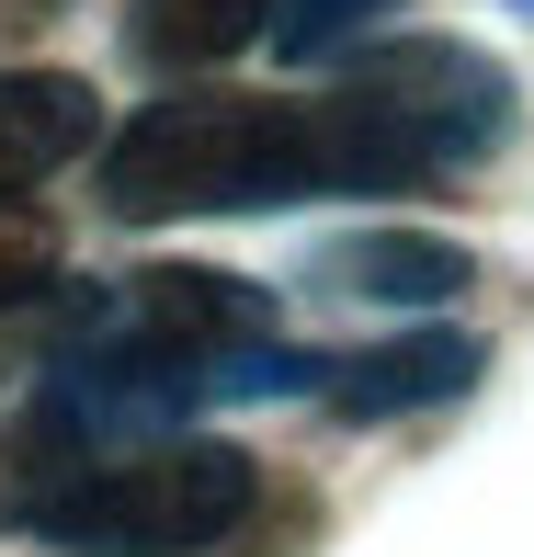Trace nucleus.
<instances>
[{
    "instance_id": "nucleus-4",
    "label": "nucleus",
    "mask_w": 534,
    "mask_h": 557,
    "mask_svg": "<svg viewBox=\"0 0 534 557\" xmlns=\"http://www.w3.org/2000/svg\"><path fill=\"white\" fill-rule=\"evenodd\" d=\"M477 352L467 331H410V342H375L352 364H330V410L341 421H398V410H444V398L477 387Z\"/></svg>"
},
{
    "instance_id": "nucleus-6",
    "label": "nucleus",
    "mask_w": 534,
    "mask_h": 557,
    "mask_svg": "<svg viewBox=\"0 0 534 557\" xmlns=\"http://www.w3.org/2000/svg\"><path fill=\"white\" fill-rule=\"evenodd\" d=\"M273 0H125V46L148 69H216L239 46H262Z\"/></svg>"
},
{
    "instance_id": "nucleus-5",
    "label": "nucleus",
    "mask_w": 534,
    "mask_h": 557,
    "mask_svg": "<svg viewBox=\"0 0 534 557\" xmlns=\"http://www.w3.org/2000/svg\"><path fill=\"white\" fill-rule=\"evenodd\" d=\"M91 148V81L69 69H0V194L46 183Z\"/></svg>"
},
{
    "instance_id": "nucleus-9",
    "label": "nucleus",
    "mask_w": 534,
    "mask_h": 557,
    "mask_svg": "<svg viewBox=\"0 0 534 557\" xmlns=\"http://www.w3.org/2000/svg\"><path fill=\"white\" fill-rule=\"evenodd\" d=\"M58 216L46 206H23V194H0V308H23V296H46L58 285Z\"/></svg>"
},
{
    "instance_id": "nucleus-8",
    "label": "nucleus",
    "mask_w": 534,
    "mask_h": 557,
    "mask_svg": "<svg viewBox=\"0 0 534 557\" xmlns=\"http://www.w3.org/2000/svg\"><path fill=\"white\" fill-rule=\"evenodd\" d=\"M387 12H398V0H273L262 35H273V58H285V69H319V58H352Z\"/></svg>"
},
{
    "instance_id": "nucleus-7",
    "label": "nucleus",
    "mask_w": 534,
    "mask_h": 557,
    "mask_svg": "<svg viewBox=\"0 0 534 557\" xmlns=\"http://www.w3.org/2000/svg\"><path fill=\"white\" fill-rule=\"evenodd\" d=\"M330 285L387 296V308H432V296L467 285V250H455V239H421V227H364V239L330 250Z\"/></svg>"
},
{
    "instance_id": "nucleus-2",
    "label": "nucleus",
    "mask_w": 534,
    "mask_h": 557,
    "mask_svg": "<svg viewBox=\"0 0 534 557\" xmlns=\"http://www.w3.org/2000/svg\"><path fill=\"white\" fill-rule=\"evenodd\" d=\"M319 125L273 91H171L103 137V216H250V206H319Z\"/></svg>"
},
{
    "instance_id": "nucleus-1",
    "label": "nucleus",
    "mask_w": 534,
    "mask_h": 557,
    "mask_svg": "<svg viewBox=\"0 0 534 557\" xmlns=\"http://www.w3.org/2000/svg\"><path fill=\"white\" fill-rule=\"evenodd\" d=\"M308 125L330 194H410L512 137V81H500V58L455 35H398V46H352L341 81L308 91Z\"/></svg>"
},
{
    "instance_id": "nucleus-3",
    "label": "nucleus",
    "mask_w": 534,
    "mask_h": 557,
    "mask_svg": "<svg viewBox=\"0 0 534 557\" xmlns=\"http://www.w3.org/2000/svg\"><path fill=\"white\" fill-rule=\"evenodd\" d=\"M250 500H262V467L239 444L148 433L125 455H80L58 490L23 500V523L69 557H206L250 523Z\"/></svg>"
}]
</instances>
